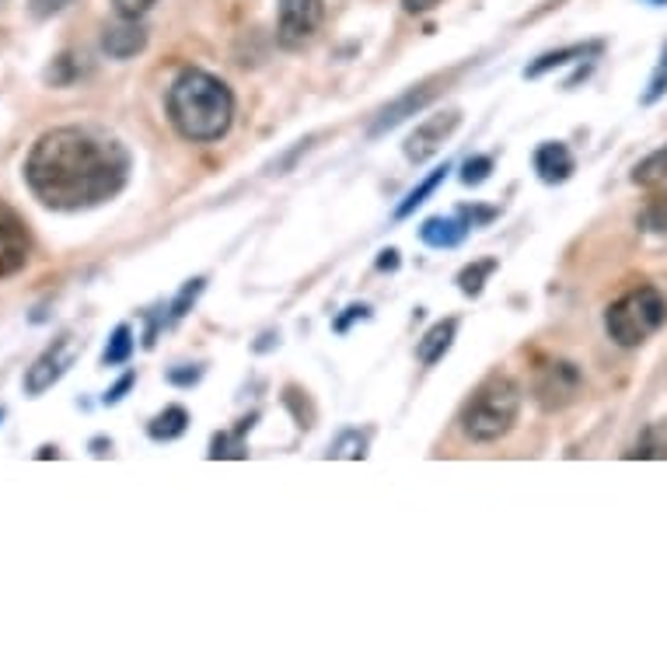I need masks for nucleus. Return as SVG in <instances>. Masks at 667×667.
Segmentation results:
<instances>
[{
	"mask_svg": "<svg viewBox=\"0 0 667 667\" xmlns=\"http://www.w3.org/2000/svg\"><path fill=\"white\" fill-rule=\"evenodd\" d=\"M129 150L92 126H56L32 144L25 186L42 207L77 213L116 199L129 183Z\"/></svg>",
	"mask_w": 667,
	"mask_h": 667,
	"instance_id": "1",
	"label": "nucleus"
},
{
	"mask_svg": "<svg viewBox=\"0 0 667 667\" xmlns=\"http://www.w3.org/2000/svg\"><path fill=\"white\" fill-rule=\"evenodd\" d=\"M165 105L175 133L189 144H217L231 133L235 92L220 77L199 71V66H186L171 81Z\"/></svg>",
	"mask_w": 667,
	"mask_h": 667,
	"instance_id": "2",
	"label": "nucleus"
},
{
	"mask_svg": "<svg viewBox=\"0 0 667 667\" xmlns=\"http://www.w3.org/2000/svg\"><path fill=\"white\" fill-rule=\"evenodd\" d=\"M521 416V388L514 377L489 374L486 382L472 392L469 403L461 406V434L476 444H493L514 430Z\"/></svg>",
	"mask_w": 667,
	"mask_h": 667,
	"instance_id": "3",
	"label": "nucleus"
},
{
	"mask_svg": "<svg viewBox=\"0 0 667 667\" xmlns=\"http://www.w3.org/2000/svg\"><path fill=\"white\" fill-rule=\"evenodd\" d=\"M667 322V298L657 291V286H633L618 301L608 304L605 311V332L608 340L618 346H643L654 332H660Z\"/></svg>",
	"mask_w": 667,
	"mask_h": 667,
	"instance_id": "4",
	"label": "nucleus"
},
{
	"mask_svg": "<svg viewBox=\"0 0 667 667\" xmlns=\"http://www.w3.org/2000/svg\"><path fill=\"white\" fill-rule=\"evenodd\" d=\"M325 21V4L322 0H280L277 8V42L280 50L298 53L319 39Z\"/></svg>",
	"mask_w": 667,
	"mask_h": 667,
	"instance_id": "5",
	"label": "nucleus"
},
{
	"mask_svg": "<svg viewBox=\"0 0 667 667\" xmlns=\"http://www.w3.org/2000/svg\"><path fill=\"white\" fill-rule=\"evenodd\" d=\"M584 395V374L573 361H549L535 371V403L545 413L570 409Z\"/></svg>",
	"mask_w": 667,
	"mask_h": 667,
	"instance_id": "6",
	"label": "nucleus"
},
{
	"mask_svg": "<svg viewBox=\"0 0 667 667\" xmlns=\"http://www.w3.org/2000/svg\"><path fill=\"white\" fill-rule=\"evenodd\" d=\"M32 259V235L29 225L0 199V283L18 277Z\"/></svg>",
	"mask_w": 667,
	"mask_h": 667,
	"instance_id": "7",
	"label": "nucleus"
},
{
	"mask_svg": "<svg viewBox=\"0 0 667 667\" xmlns=\"http://www.w3.org/2000/svg\"><path fill=\"white\" fill-rule=\"evenodd\" d=\"M461 126V113L458 108H448V113H437V116H427L424 123H419L409 137H406V144H403V150H406V158L413 161V165H424V161H430L434 154L451 140V133Z\"/></svg>",
	"mask_w": 667,
	"mask_h": 667,
	"instance_id": "8",
	"label": "nucleus"
},
{
	"mask_svg": "<svg viewBox=\"0 0 667 667\" xmlns=\"http://www.w3.org/2000/svg\"><path fill=\"white\" fill-rule=\"evenodd\" d=\"M74 364V343L71 340H56L42 357L25 371V392L29 395H42V392H50L60 377L66 374V367Z\"/></svg>",
	"mask_w": 667,
	"mask_h": 667,
	"instance_id": "9",
	"label": "nucleus"
},
{
	"mask_svg": "<svg viewBox=\"0 0 667 667\" xmlns=\"http://www.w3.org/2000/svg\"><path fill=\"white\" fill-rule=\"evenodd\" d=\"M434 87H413V92H406L403 98H395L392 105H385L382 113H377V119L371 123L367 137H385V133H392L395 126H403L409 116H416L419 108H427L434 102Z\"/></svg>",
	"mask_w": 667,
	"mask_h": 667,
	"instance_id": "10",
	"label": "nucleus"
},
{
	"mask_svg": "<svg viewBox=\"0 0 667 667\" xmlns=\"http://www.w3.org/2000/svg\"><path fill=\"white\" fill-rule=\"evenodd\" d=\"M535 171L545 186H563L570 175L576 171V158L573 150L563 144V140H545L539 150H535Z\"/></svg>",
	"mask_w": 667,
	"mask_h": 667,
	"instance_id": "11",
	"label": "nucleus"
},
{
	"mask_svg": "<svg viewBox=\"0 0 667 667\" xmlns=\"http://www.w3.org/2000/svg\"><path fill=\"white\" fill-rule=\"evenodd\" d=\"M469 220L461 213H451V217H427L424 228H419V241L427 244V249H458V244L469 238Z\"/></svg>",
	"mask_w": 667,
	"mask_h": 667,
	"instance_id": "12",
	"label": "nucleus"
},
{
	"mask_svg": "<svg viewBox=\"0 0 667 667\" xmlns=\"http://www.w3.org/2000/svg\"><path fill=\"white\" fill-rule=\"evenodd\" d=\"M144 46H147V32L129 18H123V25H108L102 32V50L113 60H129L144 53Z\"/></svg>",
	"mask_w": 667,
	"mask_h": 667,
	"instance_id": "13",
	"label": "nucleus"
},
{
	"mask_svg": "<svg viewBox=\"0 0 667 667\" xmlns=\"http://www.w3.org/2000/svg\"><path fill=\"white\" fill-rule=\"evenodd\" d=\"M455 336H458V319H440V322H434V325L424 332V340L416 343V361L424 364V367L440 364L444 353L451 350Z\"/></svg>",
	"mask_w": 667,
	"mask_h": 667,
	"instance_id": "14",
	"label": "nucleus"
},
{
	"mask_svg": "<svg viewBox=\"0 0 667 667\" xmlns=\"http://www.w3.org/2000/svg\"><path fill=\"white\" fill-rule=\"evenodd\" d=\"M186 430H189V413H186L183 406H165V409L147 424V437L158 440V444L179 440Z\"/></svg>",
	"mask_w": 667,
	"mask_h": 667,
	"instance_id": "15",
	"label": "nucleus"
},
{
	"mask_svg": "<svg viewBox=\"0 0 667 667\" xmlns=\"http://www.w3.org/2000/svg\"><path fill=\"white\" fill-rule=\"evenodd\" d=\"M597 53H602V42H587V46H566V50H555V53L539 56L531 66H524V77H542V74L555 71V66H566V63H573V60L597 56Z\"/></svg>",
	"mask_w": 667,
	"mask_h": 667,
	"instance_id": "16",
	"label": "nucleus"
},
{
	"mask_svg": "<svg viewBox=\"0 0 667 667\" xmlns=\"http://www.w3.org/2000/svg\"><path fill=\"white\" fill-rule=\"evenodd\" d=\"M448 171H451V165H440V168H434V171H430L427 179L419 183L416 189H409V196L403 199V204L395 207V220H406L409 213H416V207H424L427 199H430V196L440 189V183L448 179Z\"/></svg>",
	"mask_w": 667,
	"mask_h": 667,
	"instance_id": "17",
	"label": "nucleus"
},
{
	"mask_svg": "<svg viewBox=\"0 0 667 667\" xmlns=\"http://www.w3.org/2000/svg\"><path fill=\"white\" fill-rule=\"evenodd\" d=\"M633 183L643 189H654V186H667V144L657 147L654 154H647L636 168H633Z\"/></svg>",
	"mask_w": 667,
	"mask_h": 667,
	"instance_id": "18",
	"label": "nucleus"
},
{
	"mask_svg": "<svg viewBox=\"0 0 667 667\" xmlns=\"http://www.w3.org/2000/svg\"><path fill=\"white\" fill-rule=\"evenodd\" d=\"M497 259H482V262H469L465 270L458 273V291L465 294V298H479L482 294V286H486V280L497 273Z\"/></svg>",
	"mask_w": 667,
	"mask_h": 667,
	"instance_id": "19",
	"label": "nucleus"
},
{
	"mask_svg": "<svg viewBox=\"0 0 667 667\" xmlns=\"http://www.w3.org/2000/svg\"><path fill=\"white\" fill-rule=\"evenodd\" d=\"M636 225H639V231H647V235H660V238L667 235V189L647 199V207L639 210Z\"/></svg>",
	"mask_w": 667,
	"mask_h": 667,
	"instance_id": "20",
	"label": "nucleus"
},
{
	"mask_svg": "<svg viewBox=\"0 0 667 667\" xmlns=\"http://www.w3.org/2000/svg\"><path fill=\"white\" fill-rule=\"evenodd\" d=\"M129 353H133V329L129 325H116L113 340H108V346L102 353V364L105 367H119V364L129 361Z\"/></svg>",
	"mask_w": 667,
	"mask_h": 667,
	"instance_id": "21",
	"label": "nucleus"
},
{
	"mask_svg": "<svg viewBox=\"0 0 667 667\" xmlns=\"http://www.w3.org/2000/svg\"><path fill=\"white\" fill-rule=\"evenodd\" d=\"M667 455V424L650 427L639 437V444L629 451V458H664Z\"/></svg>",
	"mask_w": 667,
	"mask_h": 667,
	"instance_id": "22",
	"label": "nucleus"
},
{
	"mask_svg": "<svg viewBox=\"0 0 667 667\" xmlns=\"http://www.w3.org/2000/svg\"><path fill=\"white\" fill-rule=\"evenodd\" d=\"M664 95H667V42H664V50H660V63H657V71L650 74L647 92L639 95V105H657Z\"/></svg>",
	"mask_w": 667,
	"mask_h": 667,
	"instance_id": "23",
	"label": "nucleus"
},
{
	"mask_svg": "<svg viewBox=\"0 0 667 667\" xmlns=\"http://www.w3.org/2000/svg\"><path fill=\"white\" fill-rule=\"evenodd\" d=\"M489 175H493V158H489V154H476V158H469L461 165V183L469 189L482 186Z\"/></svg>",
	"mask_w": 667,
	"mask_h": 667,
	"instance_id": "24",
	"label": "nucleus"
},
{
	"mask_svg": "<svg viewBox=\"0 0 667 667\" xmlns=\"http://www.w3.org/2000/svg\"><path fill=\"white\" fill-rule=\"evenodd\" d=\"M204 283H207L204 277H196V280H189V283L183 286L179 298L171 301V322H179V319H186V315H189V308L196 304V298L204 294Z\"/></svg>",
	"mask_w": 667,
	"mask_h": 667,
	"instance_id": "25",
	"label": "nucleus"
},
{
	"mask_svg": "<svg viewBox=\"0 0 667 667\" xmlns=\"http://www.w3.org/2000/svg\"><path fill=\"white\" fill-rule=\"evenodd\" d=\"M154 4H158V0H113L116 14H119V18H129V21L144 18Z\"/></svg>",
	"mask_w": 667,
	"mask_h": 667,
	"instance_id": "26",
	"label": "nucleus"
},
{
	"mask_svg": "<svg viewBox=\"0 0 667 667\" xmlns=\"http://www.w3.org/2000/svg\"><path fill=\"white\" fill-rule=\"evenodd\" d=\"M332 455H336V458H364L367 455L364 451V437L361 434H343L336 448H332Z\"/></svg>",
	"mask_w": 667,
	"mask_h": 667,
	"instance_id": "27",
	"label": "nucleus"
},
{
	"mask_svg": "<svg viewBox=\"0 0 667 667\" xmlns=\"http://www.w3.org/2000/svg\"><path fill=\"white\" fill-rule=\"evenodd\" d=\"M231 440H235V434H213V440H210V458H213V461H217V458H244V451L231 448Z\"/></svg>",
	"mask_w": 667,
	"mask_h": 667,
	"instance_id": "28",
	"label": "nucleus"
},
{
	"mask_svg": "<svg viewBox=\"0 0 667 667\" xmlns=\"http://www.w3.org/2000/svg\"><path fill=\"white\" fill-rule=\"evenodd\" d=\"M71 4H74V0H29V8H32L35 18H53V14L66 11Z\"/></svg>",
	"mask_w": 667,
	"mask_h": 667,
	"instance_id": "29",
	"label": "nucleus"
},
{
	"mask_svg": "<svg viewBox=\"0 0 667 667\" xmlns=\"http://www.w3.org/2000/svg\"><path fill=\"white\" fill-rule=\"evenodd\" d=\"M199 377H204V367H175V371H168V382L179 385V388H192Z\"/></svg>",
	"mask_w": 667,
	"mask_h": 667,
	"instance_id": "30",
	"label": "nucleus"
},
{
	"mask_svg": "<svg viewBox=\"0 0 667 667\" xmlns=\"http://www.w3.org/2000/svg\"><path fill=\"white\" fill-rule=\"evenodd\" d=\"M357 319H371V308L367 304H350L346 315H340L336 322H332V329H336V332H350V325L357 322Z\"/></svg>",
	"mask_w": 667,
	"mask_h": 667,
	"instance_id": "31",
	"label": "nucleus"
},
{
	"mask_svg": "<svg viewBox=\"0 0 667 667\" xmlns=\"http://www.w3.org/2000/svg\"><path fill=\"white\" fill-rule=\"evenodd\" d=\"M458 213L469 220V228H482V225H489V220H493L500 210H493V207H461Z\"/></svg>",
	"mask_w": 667,
	"mask_h": 667,
	"instance_id": "32",
	"label": "nucleus"
},
{
	"mask_svg": "<svg viewBox=\"0 0 667 667\" xmlns=\"http://www.w3.org/2000/svg\"><path fill=\"white\" fill-rule=\"evenodd\" d=\"M133 382H137V377H133V371H129V374H123V377H119V382H116L113 388H108V392H105V398H102V403H105V406H116V403H119V398H123V395H126V392L133 388Z\"/></svg>",
	"mask_w": 667,
	"mask_h": 667,
	"instance_id": "33",
	"label": "nucleus"
},
{
	"mask_svg": "<svg viewBox=\"0 0 667 667\" xmlns=\"http://www.w3.org/2000/svg\"><path fill=\"white\" fill-rule=\"evenodd\" d=\"M437 4H444V0H403V8H406L409 14H427V11H434Z\"/></svg>",
	"mask_w": 667,
	"mask_h": 667,
	"instance_id": "34",
	"label": "nucleus"
},
{
	"mask_svg": "<svg viewBox=\"0 0 667 667\" xmlns=\"http://www.w3.org/2000/svg\"><path fill=\"white\" fill-rule=\"evenodd\" d=\"M377 270H382V273H395V270H398V252H395V249H385L382 259H377Z\"/></svg>",
	"mask_w": 667,
	"mask_h": 667,
	"instance_id": "35",
	"label": "nucleus"
},
{
	"mask_svg": "<svg viewBox=\"0 0 667 667\" xmlns=\"http://www.w3.org/2000/svg\"><path fill=\"white\" fill-rule=\"evenodd\" d=\"M92 448H95V455H98V458H105V455H108V451H105V440H95Z\"/></svg>",
	"mask_w": 667,
	"mask_h": 667,
	"instance_id": "36",
	"label": "nucleus"
},
{
	"mask_svg": "<svg viewBox=\"0 0 667 667\" xmlns=\"http://www.w3.org/2000/svg\"><path fill=\"white\" fill-rule=\"evenodd\" d=\"M647 4H667V0H647Z\"/></svg>",
	"mask_w": 667,
	"mask_h": 667,
	"instance_id": "37",
	"label": "nucleus"
},
{
	"mask_svg": "<svg viewBox=\"0 0 667 667\" xmlns=\"http://www.w3.org/2000/svg\"><path fill=\"white\" fill-rule=\"evenodd\" d=\"M0 419H4V409H0Z\"/></svg>",
	"mask_w": 667,
	"mask_h": 667,
	"instance_id": "38",
	"label": "nucleus"
}]
</instances>
